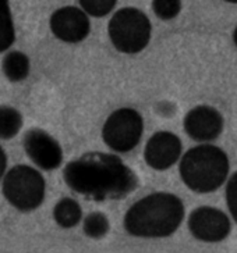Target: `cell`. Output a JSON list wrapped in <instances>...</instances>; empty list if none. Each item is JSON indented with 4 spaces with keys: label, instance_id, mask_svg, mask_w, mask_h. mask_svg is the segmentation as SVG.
Wrapping results in <instances>:
<instances>
[{
    "label": "cell",
    "instance_id": "ba28073f",
    "mask_svg": "<svg viewBox=\"0 0 237 253\" xmlns=\"http://www.w3.org/2000/svg\"><path fill=\"white\" fill-rule=\"evenodd\" d=\"M24 150L38 169L51 171L63 163V149L52 135L41 128H31L24 135Z\"/></svg>",
    "mask_w": 237,
    "mask_h": 253
},
{
    "label": "cell",
    "instance_id": "8992f818",
    "mask_svg": "<svg viewBox=\"0 0 237 253\" xmlns=\"http://www.w3.org/2000/svg\"><path fill=\"white\" fill-rule=\"evenodd\" d=\"M144 132V119L130 107L113 112L102 126L105 145L118 153H127L140 143Z\"/></svg>",
    "mask_w": 237,
    "mask_h": 253
},
{
    "label": "cell",
    "instance_id": "8fae6325",
    "mask_svg": "<svg viewBox=\"0 0 237 253\" xmlns=\"http://www.w3.org/2000/svg\"><path fill=\"white\" fill-rule=\"evenodd\" d=\"M225 121L221 113L211 106H195L184 117V129L195 142H212L222 134Z\"/></svg>",
    "mask_w": 237,
    "mask_h": 253
},
{
    "label": "cell",
    "instance_id": "4fadbf2b",
    "mask_svg": "<svg viewBox=\"0 0 237 253\" xmlns=\"http://www.w3.org/2000/svg\"><path fill=\"white\" fill-rule=\"evenodd\" d=\"M82 209L80 203L71 198L60 199L53 208V220L61 228H73L81 221Z\"/></svg>",
    "mask_w": 237,
    "mask_h": 253
},
{
    "label": "cell",
    "instance_id": "7a4b0ae2",
    "mask_svg": "<svg viewBox=\"0 0 237 253\" xmlns=\"http://www.w3.org/2000/svg\"><path fill=\"white\" fill-rule=\"evenodd\" d=\"M184 205L176 195L154 192L137 201L123 218L124 230L138 238H166L178 230Z\"/></svg>",
    "mask_w": 237,
    "mask_h": 253
},
{
    "label": "cell",
    "instance_id": "9a60e30c",
    "mask_svg": "<svg viewBox=\"0 0 237 253\" xmlns=\"http://www.w3.org/2000/svg\"><path fill=\"white\" fill-rule=\"evenodd\" d=\"M15 42V28L10 4L0 0V53L7 52Z\"/></svg>",
    "mask_w": 237,
    "mask_h": 253
},
{
    "label": "cell",
    "instance_id": "52a82bcc",
    "mask_svg": "<svg viewBox=\"0 0 237 253\" xmlns=\"http://www.w3.org/2000/svg\"><path fill=\"white\" fill-rule=\"evenodd\" d=\"M187 225L194 238L208 244L222 242L229 237L232 230L229 217L222 210L211 206H201L193 210Z\"/></svg>",
    "mask_w": 237,
    "mask_h": 253
},
{
    "label": "cell",
    "instance_id": "2e32d148",
    "mask_svg": "<svg viewBox=\"0 0 237 253\" xmlns=\"http://www.w3.org/2000/svg\"><path fill=\"white\" fill-rule=\"evenodd\" d=\"M111 224L108 217L105 216L101 211H92L88 216L85 217L84 224H82V230L84 234L89 237V238L99 239L104 238L105 235L109 232Z\"/></svg>",
    "mask_w": 237,
    "mask_h": 253
},
{
    "label": "cell",
    "instance_id": "30bf717a",
    "mask_svg": "<svg viewBox=\"0 0 237 253\" xmlns=\"http://www.w3.org/2000/svg\"><path fill=\"white\" fill-rule=\"evenodd\" d=\"M183 145L178 135L169 131L155 132L147 142L144 149V160L151 169L165 171L178 163L181 157Z\"/></svg>",
    "mask_w": 237,
    "mask_h": 253
},
{
    "label": "cell",
    "instance_id": "9c48e42d",
    "mask_svg": "<svg viewBox=\"0 0 237 253\" xmlns=\"http://www.w3.org/2000/svg\"><path fill=\"white\" fill-rule=\"evenodd\" d=\"M49 25L53 35L66 43H80L91 32L88 14L75 6L58 8L51 15Z\"/></svg>",
    "mask_w": 237,
    "mask_h": 253
},
{
    "label": "cell",
    "instance_id": "5b68a950",
    "mask_svg": "<svg viewBox=\"0 0 237 253\" xmlns=\"http://www.w3.org/2000/svg\"><path fill=\"white\" fill-rule=\"evenodd\" d=\"M151 21L144 11L135 7H124L112 15L108 34L113 47L124 54L142 52L151 41Z\"/></svg>",
    "mask_w": 237,
    "mask_h": 253
},
{
    "label": "cell",
    "instance_id": "3957f363",
    "mask_svg": "<svg viewBox=\"0 0 237 253\" xmlns=\"http://www.w3.org/2000/svg\"><path fill=\"white\" fill-rule=\"evenodd\" d=\"M229 169L228 155L221 148L205 143L185 152L180 160L178 174L191 191L211 194L225 184Z\"/></svg>",
    "mask_w": 237,
    "mask_h": 253
},
{
    "label": "cell",
    "instance_id": "e0dca14e",
    "mask_svg": "<svg viewBox=\"0 0 237 253\" xmlns=\"http://www.w3.org/2000/svg\"><path fill=\"white\" fill-rule=\"evenodd\" d=\"M152 10L158 18L163 21H169L180 14L181 3L178 0H155L152 1Z\"/></svg>",
    "mask_w": 237,
    "mask_h": 253
},
{
    "label": "cell",
    "instance_id": "5bb4252c",
    "mask_svg": "<svg viewBox=\"0 0 237 253\" xmlns=\"http://www.w3.org/2000/svg\"><path fill=\"white\" fill-rule=\"evenodd\" d=\"M24 119L13 106L0 104V139H13L21 131Z\"/></svg>",
    "mask_w": 237,
    "mask_h": 253
},
{
    "label": "cell",
    "instance_id": "7c38bea8",
    "mask_svg": "<svg viewBox=\"0 0 237 253\" xmlns=\"http://www.w3.org/2000/svg\"><path fill=\"white\" fill-rule=\"evenodd\" d=\"M3 74L10 82H21L27 80L31 71L30 57L20 50L8 52L1 61Z\"/></svg>",
    "mask_w": 237,
    "mask_h": 253
},
{
    "label": "cell",
    "instance_id": "44dd1931",
    "mask_svg": "<svg viewBox=\"0 0 237 253\" xmlns=\"http://www.w3.org/2000/svg\"><path fill=\"white\" fill-rule=\"evenodd\" d=\"M233 42H235V45L237 46V27L235 28V31H233Z\"/></svg>",
    "mask_w": 237,
    "mask_h": 253
},
{
    "label": "cell",
    "instance_id": "d6986e66",
    "mask_svg": "<svg viewBox=\"0 0 237 253\" xmlns=\"http://www.w3.org/2000/svg\"><path fill=\"white\" fill-rule=\"evenodd\" d=\"M226 202L232 217L237 223V171L232 175L226 185Z\"/></svg>",
    "mask_w": 237,
    "mask_h": 253
},
{
    "label": "cell",
    "instance_id": "6da1fadb",
    "mask_svg": "<svg viewBox=\"0 0 237 253\" xmlns=\"http://www.w3.org/2000/svg\"><path fill=\"white\" fill-rule=\"evenodd\" d=\"M63 178L73 192L97 202L121 199L138 184L137 175L120 157L101 152H89L67 163Z\"/></svg>",
    "mask_w": 237,
    "mask_h": 253
},
{
    "label": "cell",
    "instance_id": "ffe728a7",
    "mask_svg": "<svg viewBox=\"0 0 237 253\" xmlns=\"http://www.w3.org/2000/svg\"><path fill=\"white\" fill-rule=\"evenodd\" d=\"M7 155H6V152L4 149L1 148V145H0V179L4 178V175H6V170H7Z\"/></svg>",
    "mask_w": 237,
    "mask_h": 253
},
{
    "label": "cell",
    "instance_id": "ac0fdd59",
    "mask_svg": "<svg viewBox=\"0 0 237 253\" xmlns=\"http://www.w3.org/2000/svg\"><path fill=\"white\" fill-rule=\"evenodd\" d=\"M80 7L91 17H105L116 7L115 0H81Z\"/></svg>",
    "mask_w": 237,
    "mask_h": 253
},
{
    "label": "cell",
    "instance_id": "277c9868",
    "mask_svg": "<svg viewBox=\"0 0 237 253\" xmlns=\"http://www.w3.org/2000/svg\"><path fill=\"white\" fill-rule=\"evenodd\" d=\"M1 192L13 208L22 213H30L44 203L46 182L37 169L18 164L6 172Z\"/></svg>",
    "mask_w": 237,
    "mask_h": 253
}]
</instances>
